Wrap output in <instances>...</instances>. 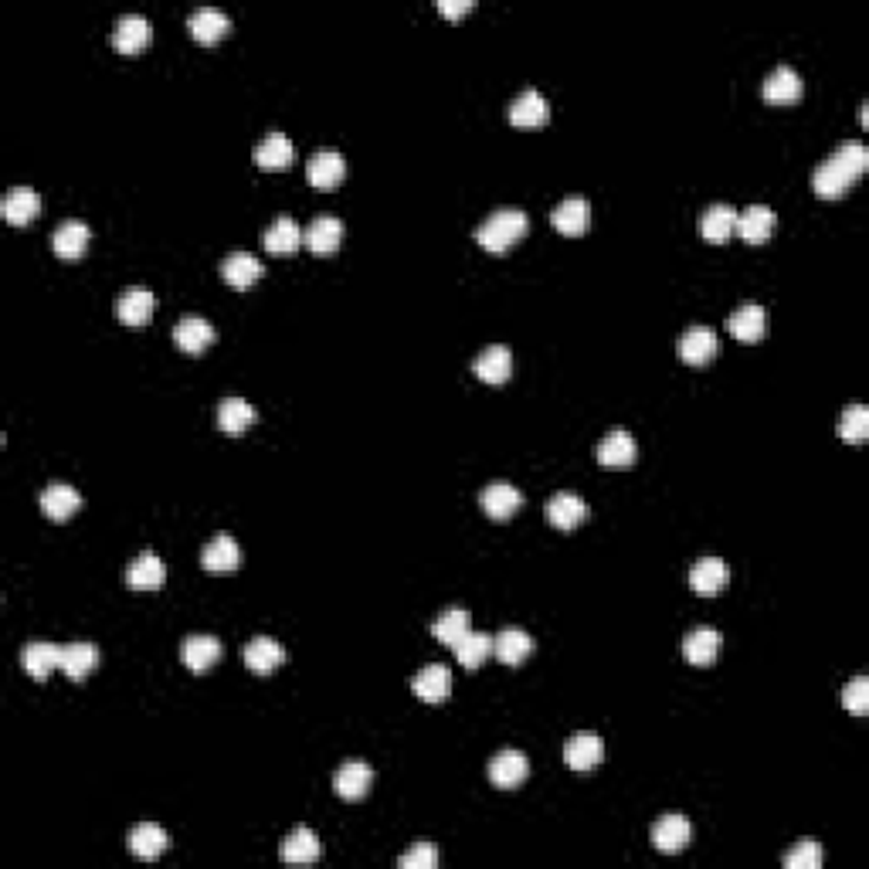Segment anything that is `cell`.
Returning <instances> with one entry per match:
<instances>
[{"label":"cell","instance_id":"1","mask_svg":"<svg viewBox=\"0 0 869 869\" xmlns=\"http://www.w3.org/2000/svg\"><path fill=\"white\" fill-rule=\"evenodd\" d=\"M869 167V150L859 140H846L832 157H825L812 174V191L819 197H842Z\"/></svg>","mask_w":869,"mask_h":869},{"label":"cell","instance_id":"2","mask_svg":"<svg viewBox=\"0 0 869 869\" xmlns=\"http://www.w3.org/2000/svg\"><path fill=\"white\" fill-rule=\"evenodd\" d=\"M527 228H530V218L520 208H499L476 228V242L483 245L486 252L499 255L520 242V238L527 235Z\"/></svg>","mask_w":869,"mask_h":869},{"label":"cell","instance_id":"3","mask_svg":"<svg viewBox=\"0 0 869 869\" xmlns=\"http://www.w3.org/2000/svg\"><path fill=\"white\" fill-rule=\"evenodd\" d=\"M690 836H693V825L679 812L659 815L656 825H652V846H656L659 853H683V849L690 846Z\"/></svg>","mask_w":869,"mask_h":869},{"label":"cell","instance_id":"4","mask_svg":"<svg viewBox=\"0 0 869 869\" xmlns=\"http://www.w3.org/2000/svg\"><path fill=\"white\" fill-rule=\"evenodd\" d=\"M635 455H639V445H635L632 432H625V428H612L595 445V459L608 469H628L635 462Z\"/></svg>","mask_w":869,"mask_h":869},{"label":"cell","instance_id":"5","mask_svg":"<svg viewBox=\"0 0 869 869\" xmlns=\"http://www.w3.org/2000/svg\"><path fill=\"white\" fill-rule=\"evenodd\" d=\"M343 174H347V163H343V153L340 150H316L313 157H309L306 163V180L313 187H320V191H330V187H337Z\"/></svg>","mask_w":869,"mask_h":869},{"label":"cell","instance_id":"6","mask_svg":"<svg viewBox=\"0 0 869 869\" xmlns=\"http://www.w3.org/2000/svg\"><path fill=\"white\" fill-rule=\"evenodd\" d=\"M303 242H306L309 252L333 255L343 242V221L337 218V214H316V218L309 221V228L303 231Z\"/></svg>","mask_w":869,"mask_h":869},{"label":"cell","instance_id":"7","mask_svg":"<svg viewBox=\"0 0 869 869\" xmlns=\"http://www.w3.org/2000/svg\"><path fill=\"white\" fill-rule=\"evenodd\" d=\"M238 561H242V550H238L231 533H214L201 550V564L208 574H231Z\"/></svg>","mask_w":869,"mask_h":869},{"label":"cell","instance_id":"8","mask_svg":"<svg viewBox=\"0 0 869 869\" xmlns=\"http://www.w3.org/2000/svg\"><path fill=\"white\" fill-rule=\"evenodd\" d=\"M180 659L191 673H208L214 662L221 659V639L214 635H204V632H194L180 642Z\"/></svg>","mask_w":869,"mask_h":869},{"label":"cell","instance_id":"9","mask_svg":"<svg viewBox=\"0 0 869 869\" xmlns=\"http://www.w3.org/2000/svg\"><path fill=\"white\" fill-rule=\"evenodd\" d=\"M530 774V761L523 751H513V747H506V751H499L493 761H489V781H493L496 788H516L523 785Z\"/></svg>","mask_w":869,"mask_h":869},{"label":"cell","instance_id":"10","mask_svg":"<svg viewBox=\"0 0 869 869\" xmlns=\"http://www.w3.org/2000/svg\"><path fill=\"white\" fill-rule=\"evenodd\" d=\"M717 350H720V340H717V333L710 330V326H690V330L683 333V337H679V357L686 360V364H693V367H700V364H710L713 357H717Z\"/></svg>","mask_w":869,"mask_h":869},{"label":"cell","instance_id":"11","mask_svg":"<svg viewBox=\"0 0 869 869\" xmlns=\"http://www.w3.org/2000/svg\"><path fill=\"white\" fill-rule=\"evenodd\" d=\"M774 211L768 204H751V208L737 211V221H734V231L744 238L747 245H764L774 231Z\"/></svg>","mask_w":869,"mask_h":869},{"label":"cell","instance_id":"12","mask_svg":"<svg viewBox=\"0 0 869 869\" xmlns=\"http://www.w3.org/2000/svg\"><path fill=\"white\" fill-rule=\"evenodd\" d=\"M242 659L245 666L252 669V673H272V669H279L282 662H286V649H282L279 639H272V635H255L252 642H245L242 649Z\"/></svg>","mask_w":869,"mask_h":869},{"label":"cell","instance_id":"13","mask_svg":"<svg viewBox=\"0 0 869 869\" xmlns=\"http://www.w3.org/2000/svg\"><path fill=\"white\" fill-rule=\"evenodd\" d=\"M411 690H415L418 700H425V703H442L445 696L452 693V673H449V666H442V662H432V666L418 669V673L411 676Z\"/></svg>","mask_w":869,"mask_h":869},{"label":"cell","instance_id":"14","mask_svg":"<svg viewBox=\"0 0 869 869\" xmlns=\"http://www.w3.org/2000/svg\"><path fill=\"white\" fill-rule=\"evenodd\" d=\"M727 330L730 337H737L741 343H757L764 337V330H768V313L757 303H744L727 316Z\"/></svg>","mask_w":869,"mask_h":869},{"label":"cell","instance_id":"15","mask_svg":"<svg viewBox=\"0 0 869 869\" xmlns=\"http://www.w3.org/2000/svg\"><path fill=\"white\" fill-rule=\"evenodd\" d=\"M472 371L486 384H503L513 374V354L506 343H489V347L472 360Z\"/></svg>","mask_w":869,"mask_h":869},{"label":"cell","instance_id":"16","mask_svg":"<svg viewBox=\"0 0 869 869\" xmlns=\"http://www.w3.org/2000/svg\"><path fill=\"white\" fill-rule=\"evenodd\" d=\"M601 757H605V741H601L598 734H588V730H584V734L567 737V744H564L567 768L588 771V768H595V764H601Z\"/></svg>","mask_w":869,"mask_h":869},{"label":"cell","instance_id":"17","mask_svg":"<svg viewBox=\"0 0 869 869\" xmlns=\"http://www.w3.org/2000/svg\"><path fill=\"white\" fill-rule=\"evenodd\" d=\"M371 781H374V771L367 761H343L337 774H333V788H337V795L347 798V802L364 798L367 788H371Z\"/></svg>","mask_w":869,"mask_h":869},{"label":"cell","instance_id":"18","mask_svg":"<svg viewBox=\"0 0 869 869\" xmlns=\"http://www.w3.org/2000/svg\"><path fill=\"white\" fill-rule=\"evenodd\" d=\"M187 28H191V34L201 41V45H211V41L225 38L231 21H228V14L221 11V7L201 4V7H194L191 17H187Z\"/></svg>","mask_w":869,"mask_h":869},{"label":"cell","instance_id":"19","mask_svg":"<svg viewBox=\"0 0 869 869\" xmlns=\"http://www.w3.org/2000/svg\"><path fill=\"white\" fill-rule=\"evenodd\" d=\"M150 34H153V28H150V21H146L143 14H136V11L123 14L113 24V48L123 51V55H136V51L150 41Z\"/></svg>","mask_w":869,"mask_h":869},{"label":"cell","instance_id":"20","mask_svg":"<svg viewBox=\"0 0 869 869\" xmlns=\"http://www.w3.org/2000/svg\"><path fill=\"white\" fill-rule=\"evenodd\" d=\"M153 306H157V299H153L150 289H146V286H129V289L119 292L116 316L126 326H143L153 316Z\"/></svg>","mask_w":869,"mask_h":869},{"label":"cell","instance_id":"21","mask_svg":"<svg viewBox=\"0 0 869 869\" xmlns=\"http://www.w3.org/2000/svg\"><path fill=\"white\" fill-rule=\"evenodd\" d=\"M761 96L774 102V106H788L802 96V75L795 72L791 65H778L768 79L761 82Z\"/></svg>","mask_w":869,"mask_h":869},{"label":"cell","instance_id":"22","mask_svg":"<svg viewBox=\"0 0 869 869\" xmlns=\"http://www.w3.org/2000/svg\"><path fill=\"white\" fill-rule=\"evenodd\" d=\"M163 578H167V567H163V561L153 550H143V554H136L133 561H129L126 567V584L136 591H153L160 588Z\"/></svg>","mask_w":869,"mask_h":869},{"label":"cell","instance_id":"23","mask_svg":"<svg viewBox=\"0 0 869 869\" xmlns=\"http://www.w3.org/2000/svg\"><path fill=\"white\" fill-rule=\"evenodd\" d=\"M550 221L561 235H584L591 221V204L588 197H564L554 211H550Z\"/></svg>","mask_w":869,"mask_h":869},{"label":"cell","instance_id":"24","mask_svg":"<svg viewBox=\"0 0 869 869\" xmlns=\"http://www.w3.org/2000/svg\"><path fill=\"white\" fill-rule=\"evenodd\" d=\"M479 503H483L486 516H493V520H510L523 506V493L513 483H489L479 493Z\"/></svg>","mask_w":869,"mask_h":869},{"label":"cell","instance_id":"25","mask_svg":"<svg viewBox=\"0 0 869 869\" xmlns=\"http://www.w3.org/2000/svg\"><path fill=\"white\" fill-rule=\"evenodd\" d=\"M279 856L286 863H296V866H306V863H316L320 859V839L309 825H296L279 846Z\"/></svg>","mask_w":869,"mask_h":869},{"label":"cell","instance_id":"26","mask_svg":"<svg viewBox=\"0 0 869 869\" xmlns=\"http://www.w3.org/2000/svg\"><path fill=\"white\" fill-rule=\"evenodd\" d=\"M174 340L184 354H201L214 343V326L204 316H180L174 326Z\"/></svg>","mask_w":869,"mask_h":869},{"label":"cell","instance_id":"27","mask_svg":"<svg viewBox=\"0 0 869 869\" xmlns=\"http://www.w3.org/2000/svg\"><path fill=\"white\" fill-rule=\"evenodd\" d=\"M79 506H82L79 489H72L68 483H48L45 489H41V510H45L48 520L65 523Z\"/></svg>","mask_w":869,"mask_h":869},{"label":"cell","instance_id":"28","mask_svg":"<svg viewBox=\"0 0 869 869\" xmlns=\"http://www.w3.org/2000/svg\"><path fill=\"white\" fill-rule=\"evenodd\" d=\"M730 571L724 557H700L690 567V588L700 591V595H717L720 588H727Z\"/></svg>","mask_w":869,"mask_h":869},{"label":"cell","instance_id":"29","mask_svg":"<svg viewBox=\"0 0 869 869\" xmlns=\"http://www.w3.org/2000/svg\"><path fill=\"white\" fill-rule=\"evenodd\" d=\"M550 119V102L540 96L537 89H523L520 96L510 102V123L513 126H544Z\"/></svg>","mask_w":869,"mask_h":869},{"label":"cell","instance_id":"30","mask_svg":"<svg viewBox=\"0 0 869 869\" xmlns=\"http://www.w3.org/2000/svg\"><path fill=\"white\" fill-rule=\"evenodd\" d=\"M0 211H4V218L11 221V225H28V221L38 218L41 197L34 187H11V191L4 194V201H0Z\"/></svg>","mask_w":869,"mask_h":869},{"label":"cell","instance_id":"31","mask_svg":"<svg viewBox=\"0 0 869 869\" xmlns=\"http://www.w3.org/2000/svg\"><path fill=\"white\" fill-rule=\"evenodd\" d=\"M167 846H170V836L157 822H140L129 832V853L136 859H157L167 853Z\"/></svg>","mask_w":869,"mask_h":869},{"label":"cell","instance_id":"32","mask_svg":"<svg viewBox=\"0 0 869 869\" xmlns=\"http://www.w3.org/2000/svg\"><path fill=\"white\" fill-rule=\"evenodd\" d=\"M89 238H92L89 225L68 218L51 231V248H55V255H62V258H79V255H85V248H89Z\"/></svg>","mask_w":869,"mask_h":869},{"label":"cell","instance_id":"33","mask_svg":"<svg viewBox=\"0 0 869 869\" xmlns=\"http://www.w3.org/2000/svg\"><path fill=\"white\" fill-rule=\"evenodd\" d=\"M21 666L28 669V673L34 676V679H45L51 669L55 666H62V645H55V642H41V639H34V642H28L21 649Z\"/></svg>","mask_w":869,"mask_h":869},{"label":"cell","instance_id":"34","mask_svg":"<svg viewBox=\"0 0 869 869\" xmlns=\"http://www.w3.org/2000/svg\"><path fill=\"white\" fill-rule=\"evenodd\" d=\"M720 632L717 628H693V632H686V639H683V656H686V662H693V666H710L713 659H717V652H720Z\"/></svg>","mask_w":869,"mask_h":869},{"label":"cell","instance_id":"35","mask_svg":"<svg viewBox=\"0 0 869 869\" xmlns=\"http://www.w3.org/2000/svg\"><path fill=\"white\" fill-rule=\"evenodd\" d=\"M533 652V635L523 632V628H503V632L493 635V656L506 666H516Z\"/></svg>","mask_w":869,"mask_h":869},{"label":"cell","instance_id":"36","mask_svg":"<svg viewBox=\"0 0 869 869\" xmlns=\"http://www.w3.org/2000/svg\"><path fill=\"white\" fill-rule=\"evenodd\" d=\"M262 262L252 255V252H231L225 262H221V275H225L228 286L235 289H248L255 286L258 279H262Z\"/></svg>","mask_w":869,"mask_h":869},{"label":"cell","instance_id":"37","mask_svg":"<svg viewBox=\"0 0 869 869\" xmlns=\"http://www.w3.org/2000/svg\"><path fill=\"white\" fill-rule=\"evenodd\" d=\"M584 516H588V503H584L578 493H554L550 496L547 520L554 523V527L571 530V527H578V523H584Z\"/></svg>","mask_w":869,"mask_h":869},{"label":"cell","instance_id":"38","mask_svg":"<svg viewBox=\"0 0 869 869\" xmlns=\"http://www.w3.org/2000/svg\"><path fill=\"white\" fill-rule=\"evenodd\" d=\"M262 245L269 248L272 255H289V252H296V248L303 245V231H299V225L289 218V214H279V218L265 228Z\"/></svg>","mask_w":869,"mask_h":869},{"label":"cell","instance_id":"39","mask_svg":"<svg viewBox=\"0 0 869 869\" xmlns=\"http://www.w3.org/2000/svg\"><path fill=\"white\" fill-rule=\"evenodd\" d=\"M96 662H99L96 642H68L62 645V666L58 669H62L68 679H85L96 669Z\"/></svg>","mask_w":869,"mask_h":869},{"label":"cell","instance_id":"40","mask_svg":"<svg viewBox=\"0 0 869 869\" xmlns=\"http://www.w3.org/2000/svg\"><path fill=\"white\" fill-rule=\"evenodd\" d=\"M734 221H737V211L730 208V204H710L707 211L700 214V235L707 238V242L720 245L727 242L730 235H734Z\"/></svg>","mask_w":869,"mask_h":869},{"label":"cell","instance_id":"41","mask_svg":"<svg viewBox=\"0 0 869 869\" xmlns=\"http://www.w3.org/2000/svg\"><path fill=\"white\" fill-rule=\"evenodd\" d=\"M255 163L262 170H286L292 163V143L286 133H269L255 146Z\"/></svg>","mask_w":869,"mask_h":869},{"label":"cell","instance_id":"42","mask_svg":"<svg viewBox=\"0 0 869 869\" xmlns=\"http://www.w3.org/2000/svg\"><path fill=\"white\" fill-rule=\"evenodd\" d=\"M252 421H255V408L245 398L218 401V428H221V432L238 435V432H245Z\"/></svg>","mask_w":869,"mask_h":869},{"label":"cell","instance_id":"43","mask_svg":"<svg viewBox=\"0 0 869 869\" xmlns=\"http://www.w3.org/2000/svg\"><path fill=\"white\" fill-rule=\"evenodd\" d=\"M452 652H455V659H459L466 669H476L479 662H483L489 652H493V639H489L486 632H472V628H469V632L452 645Z\"/></svg>","mask_w":869,"mask_h":869},{"label":"cell","instance_id":"44","mask_svg":"<svg viewBox=\"0 0 869 869\" xmlns=\"http://www.w3.org/2000/svg\"><path fill=\"white\" fill-rule=\"evenodd\" d=\"M469 612L466 608H445L442 615L435 618V625H432V632H435V639L438 642H445V645H455L462 639V635L469 632Z\"/></svg>","mask_w":869,"mask_h":869},{"label":"cell","instance_id":"45","mask_svg":"<svg viewBox=\"0 0 869 869\" xmlns=\"http://www.w3.org/2000/svg\"><path fill=\"white\" fill-rule=\"evenodd\" d=\"M836 428H839V435L846 438V442H866V435H869V408L866 404H849V408H842V415H839V421H836Z\"/></svg>","mask_w":869,"mask_h":869},{"label":"cell","instance_id":"46","mask_svg":"<svg viewBox=\"0 0 869 869\" xmlns=\"http://www.w3.org/2000/svg\"><path fill=\"white\" fill-rule=\"evenodd\" d=\"M785 869H819L822 866V842L815 839H802L791 853H785Z\"/></svg>","mask_w":869,"mask_h":869},{"label":"cell","instance_id":"47","mask_svg":"<svg viewBox=\"0 0 869 869\" xmlns=\"http://www.w3.org/2000/svg\"><path fill=\"white\" fill-rule=\"evenodd\" d=\"M842 707L856 717H863L869 710V679L866 676H853L846 686H842Z\"/></svg>","mask_w":869,"mask_h":869},{"label":"cell","instance_id":"48","mask_svg":"<svg viewBox=\"0 0 869 869\" xmlns=\"http://www.w3.org/2000/svg\"><path fill=\"white\" fill-rule=\"evenodd\" d=\"M435 863H438V849L432 842H415V846L398 859L401 869H435Z\"/></svg>","mask_w":869,"mask_h":869},{"label":"cell","instance_id":"49","mask_svg":"<svg viewBox=\"0 0 869 869\" xmlns=\"http://www.w3.org/2000/svg\"><path fill=\"white\" fill-rule=\"evenodd\" d=\"M438 11H442L445 17H459L472 11V0H438Z\"/></svg>","mask_w":869,"mask_h":869}]
</instances>
